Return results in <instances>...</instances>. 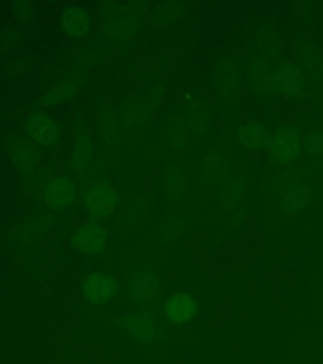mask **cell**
<instances>
[{
	"instance_id": "obj_5",
	"label": "cell",
	"mask_w": 323,
	"mask_h": 364,
	"mask_svg": "<svg viewBox=\"0 0 323 364\" xmlns=\"http://www.w3.org/2000/svg\"><path fill=\"white\" fill-rule=\"evenodd\" d=\"M86 208L92 215H106L110 214L116 204V195L113 188L102 183L97 185L86 195Z\"/></svg>"
},
{
	"instance_id": "obj_9",
	"label": "cell",
	"mask_w": 323,
	"mask_h": 364,
	"mask_svg": "<svg viewBox=\"0 0 323 364\" xmlns=\"http://www.w3.org/2000/svg\"><path fill=\"white\" fill-rule=\"evenodd\" d=\"M159 282L153 273L148 271L136 273L131 282V296L136 301H148L157 295Z\"/></svg>"
},
{
	"instance_id": "obj_6",
	"label": "cell",
	"mask_w": 323,
	"mask_h": 364,
	"mask_svg": "<svg viewBox=\"0 0 323 364\" xmlns=\"http://www.w3.org/2000/svg\"><path fill=\"white\" fill-rule=\"evenodd\" d=\"M74 196V183L67 177H57L48 185L45 193L48 205L60 210L66 209L72 203Z\"/></svg>"
},
{
	"instance_id": "obj_12",
	"label": "cell",
	"mask_w": 323,
	"mask_h": 364,
	"mask_svg": "<svg viewBox=\"0 0 323 364\" xmlns=\"http://www.w3.org/2000/svg\"><path fill=\"white\" fill-rule=\"evenodd\" d=\"M62 24L68 33L82 36L89 31L90 18H89L87 11L84 9L77 8V6H71L63 11Z\"/></svg>"
},
{
	"instance_id": "obj_1",
	"label": "cell",
	"mask_w": 323,
	"mask_h": 364,
	"mask_svg": "<svg viewBox=\"0 0 323 364\" xmlns=\"http://www.w3.org/2000/svg\"><path fill=\"white\" fill-rule=\"evenodd\" d=\"M301 151L298 132L292 127L279 128L270 142V156L277 164H290L295 161Z\"/></svg>"
},
{
	"instance_id": "obj_2",
	"label": "cell",
	"mask_w": 323,
	"mask_h": 364,
	"mask_svg": "<svg viewBox=\"0 0 323 364\" xmlns=\"http://www.w3.org/2000/svg\"><path fill=\"white\" fill-rule=\"evenodd\" d=\"M116 292V284L110 276L104 273H94L82 284V294L86 300L94 305L106 304Z\"/></svg>"
},
{
	"instance_id": "obj_10",
	"label": "cell",
	"mask_w": 323,
	"mask_h": 364,
	"mask_svg": "<svg viewBox=\"0 0 323 364\" xmlns=\"http://www.w3.org/2000/svg\"><path fill=\"white\" fill-rule=\"evenodd\" d=\"M303 85V77H302L300 70L295 68V65L288 63L279 68L275 75V86L279 90L284 91L285 94L295 95L298 94Z\"/></svg>"
},
{
	"instance_id": "obj_4",
	"label": "cell",
	"mask_w": 323,
	"mask_h": 364,
	"mask_svg": "<svg viewBox=\"0 0 323 364\" xmlns=\"http://www.w3.org/2000/svg\"><path fill=\"white\" fill-rule=\"evenodd\" d=\"M165 311L172 324H185L196 316L197 302L187 294H176L165 302Z\"/></svg>"
},
{
	"instance_id": "obj_14",
	"label": "cell",
	"mask_w": 323,
	"mask_h": 364,
	"mask_svg": "<svg viewBox=\"0 0 323 364\" xmlns=\"http://www.w3.org/2000/svg\"><path fill=\"white\" fill-rule=\"evenodd\" d=\"M307 152H310L314 156H323V133L313 134L306 139L305 143Z\"/></svg>"
},
{
	"instance_id": "obj_3",
	"label": "cell",
	"mask_w": 323,
	"mask_h": 364,
	"mask_svg": "<svg viewBox=\"0 0 323 364\" xmlns=\"http://www.w3.org/2000/svg\"><path fill=\"white\" fill-rule=\"evenodd\" d=\"M106 240L108 234L102 227L95 224H86L76 230L72 243L76 250L85 255H97L105 248Z\"/></svg>"
},
{
	"instance_id": "obj_7",
	"label": "cell",
	"mask_w": 323,
	"mask_h": 364,
	"mask_svg": "<svg viewBox=\"0 0 323 364\" xmlns=\"http://www.w3.org/2000/svg\"><path fill=\"white\" fill-rule=\"evenodd\" d=\"M125 331L136 341L147 343L155 334L157 325L149 314H133L123 321Z\"/></svg>"
},
{
	"instance_id": "obj_8",
	"label": "cell",
	"mask_w": 323,
	"mask_h": 364,
	"mask_svg": "<svg viewBox=\"0 0 323 364\" xmlns=\"http://www.w3.org/2000/svg\"><path fill=\"white\" fill-rule=\"evenodd\" d=\"M28 131L35 141L43 144H52L58 138L56 123L45 114H35L28 122Z\"/></svg>"
},
{
	"instance_id": "obj_13",
	"label": "cell",
	"mask_w": 323,
	"mask_h": 364,
	"mask_svg": "<svg viewBox=\"0 0 323 364\" xmlns=\"http://www.w3.org/2000/svg\"><path fill=\"white\" fill-rule=\"evenodd\" d=\"M310 196H311V193H310L308 188H295L292 193L285 196L283 203V210L290 215L300 213L306 206L308 200H310Z\"/></svg>"
},
{
	"instance_id": "obj_11",
	"label": "cell",
	"mask_w": 323,
	"mask_h": 364,
	"mask_svg": "<svg viewBox=\"0 0 323 364\" xmlns=\"http://www.w3.org/2000/svg\"><path fill=\"white\" fill-rule=\"evenodd\" d=\"M239 141L249 148L265 147L269 143V136L265 128L258 123H246L240 125L238 129Z\"/></svg>"
}]
</instances>
